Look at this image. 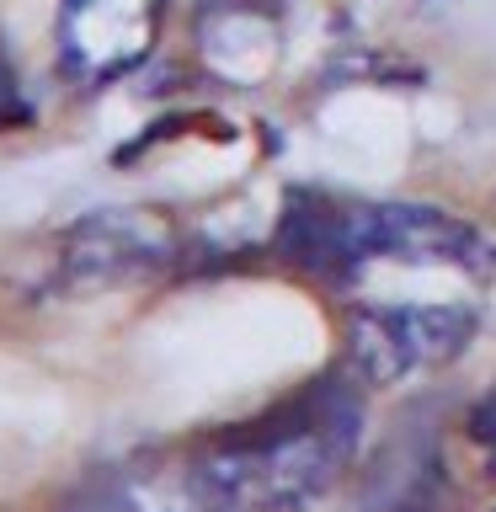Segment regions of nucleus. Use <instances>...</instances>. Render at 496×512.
I'll list each match as a JSON object with an SVG mask.
<instances>
[{"label": "nucleus", "instance_id": "f257e3e1", "mask_svg": "<svg viewBox=\"0 0 496 512\" xmlns=\"http://www.w3.org/2000/svg\"><path fill=\"white\" fill-rule=\"evenodd\" d=\"M358 427V395L326 379L262 422L214 438L192 459V475L224 512H299L347 470Z\"/></svg>", "mask_w": 496, "mask_h": 512}, {"label": "nucleus", "instance_id": "6e6552de", "mask_svg": "<svg viewBox=\"0 0 496 512\" xmlns=\"http://www.w3.org/2000/svg\"><path fill=\"white\" fill-rule=\"evenodd\" d=\"M470 432H475L480 443H496V395L475 406V416H470Z\"/></svg>", "mask_w": 496, "mask_h": 512}, {"label": "nucleus", "instance_id": "39448f33", "mask_svg": "<svg viewBox=\"0 0 496 512\" xmlns=\"http://www.w3.org/2000/svg\"><path fill=\"white\" fill-rule=\"evenodd\" d=\"M160 0H59V59L75 80H118L150 54Z\"/></svg>", "mask_w": 496, "mask_h": 512}, {"label": "nucleus", "instance_id": "20e7f679", "mask_svg": "<svg viewBox=\"0 0 496 512\" xmlns=\"http://www.w3.org/2000/svg\"><path fill=\"white\" fill-rule=\"evenodd\" d=\"M176 251H182V235L160 208H107L64 230L59 278L70 288H107L171 267Z\"/></svg>", "mask_w": 496, "mask_h": 512}, {"label": "nucleus", "instance_id": "7ed1b4c3", "mask_svg": "<svg viewBox=\"0 0 496 512\" xmlns=\"http://www.w3.org/2000/svg\"><path fill=\"white\" fill-rule=\"evenodd\" d=\"M470 336L475 310L464 304H368L347 320V358L363 384H395L459 358Z\"/></svg>", "mask_w": 496, "mask_h": 512}, {"label": "nucleus", "instance_id": "f03ea898", "mask_svg": "<svg viewBox=\"0 0 496 512\" xmlns=\"http://www.w3.org/2000/svg\"><path fill=\"white\" fill-rule=\"evenodd\" d=\"M283 246L294 262L315 272H342L368 256H395V262H454L470 272H491L496 251L470 224L448 219L443 208L416 203H363V208H320L288 203Z\"/></svg>", "mask_w": 496, "mask_h": 512}, {"label": "nucleus", "instance_id": "0eeeda50", "mask_svg": "<svg viewBox=\"0 0 496 512\" xmlns=\"http://www.w3.org/2000/svg\"><path fill=\"white\" fill-rule=\"evenodd\" d=\"M438 502H443V459L427 432L395 438L363 480V512H438Z\"/></svg>", "mask_w": 496, "mask_h": 512}, {"label": "nucleus", "instance_id": "423d86ee", "mask_svg": "<svg viewBox=\"0 0 496 512\" xmlns=\"http://www.w3.org/2000/svg\"><path fill=\"white\" fill-rule=\"evenodd\" d=\"M64 512H224V507L203 491V480L192 475V464H182V470L139 464V470H118V475L96 480V486Z\"/></svg>", "mask_w": 496, "mask_h": 512}]
</instances>
